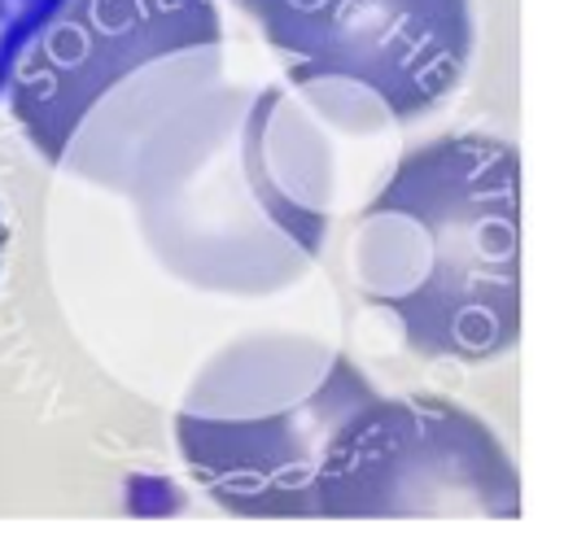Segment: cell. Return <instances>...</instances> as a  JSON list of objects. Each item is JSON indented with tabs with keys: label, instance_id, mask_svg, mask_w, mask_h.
<instances>
[{
	"label": "cell",
	"instance_id": "6da1fadb",
	"mask_svg": "<svg viewBox=\"0 0 564 559\" xmlns=\"http://www.w3.org/2000/svg\"><path fill=\"white\" fill-rule=\"evenodd\" d=\"M215 70V62H193L137 84L119 97L132 119L128 140H84L79 171L137 201L153 254L175 276L232 288L228 245H241L254 293L281 288L246 241V215L315 259L328 223V153L306 119L284 110L281 92H254L250 101L219 88Z\"/></svg>",
	"mask_w": 564,
	"mask_h": 559
},
{
	"label": "cell",
	"instance_id": "7a4b0ae2",
	"mask_svg": "<svg viewBox=\"0 0 564 559\" xmlns=\"http://www.w3.org/2000/svg\"><path fill=\"white\" fill-rule=\"evenodd\" d=\"M359 293L421 359L490 363L521 341V153L455 132L403 153L350 237Z\"/></svg>",
	"mask_w": 564,
	"mask_h": 559
},
{
	"label": "cell",
	"instance_id": "3957f363",
	"mask_svg": "<svg viewBox=\"0 0 564 559\" xmlns=\"http://www.w3.org/2000/svg\"><path fill=\"white\" fill-rule=\"evenodd\" d=\"M372 381L311 337H246L215 354L175 412V450L232 516L311 520V481L333 428Z\"/></svg>",
	"mask_w": 564,
	"mask_h": 559
},
{
	"label": "cell",
	"instance_id": "277c9868",
	"mask_svg": "<svg viewBox=\"0 0 564 559\" xmlns=\"http://www.w3.org/2000/svg\"><path fill=\"white\" fill-rule=\"evenodd\" d=\"M508 446L446 398L372 394L341 419L311 481V520H517Z\"/></svg>",
	"mask_w": 564,
	"mask_h": 559
},
{
	"label": "cell",
	"instance_id": "5b68a950",
	"mask_svg": "<svg viewBox=\"0 0 564 559\" xmlns=\"http://www.w3.org/2000/svg\"><path fill=\"white\" fill-rule=\"evenodd\" d=\"M297 84H350L390 119L429 114L473 57L468 0H241Z\"/></svg>",
	"mask_w": 564,
	"mask_h": 559
},
{
	"label": "cell",
	"instance_id": "8992f818",
	"mask_svg": "<svg viewBox=\"0 0 564 559\" xmlns=\"http://www.w3.org/2000/svg\"><path fill=\"white\" fill-rule=\"evenodd\" d=\"M224 22L215 0H62L18 53L4 97L44 162H62L84 119L141 70L215 53Z\"/></svg>",
	"mask_w": 564,
	"mask_h": 559
},
{
	"label": "cell",
	"instance_id": "52a82bcc",
	"mask_svg": "<svg viewBox=\"0 0 564 559\" xmlns=\"http://www.w3.org/2000/svg\"><path fill=\"white\" fill-rule=\"evenodd\" d=\"M62 0H0V92L9 84V70L26 40L57 13Z\"/></svg>",
	"mask_w": 564,
	"mask_h": 559
},
{
	"label": "cell",
	"instance_id": "ba28073f",
	"mask_svg": "<svg viewBox=\"0 0 564 559\" xmlns=\"http://www.w3.org/2000/svg\"><path fill=\"white\" fill-rule=\"evenodd\" d=\"M4 245H9V228H4V215H0V267H4Z\"/></svg>",
	"mask_w": 564,
	"mask_h": 559
}]
</instances>
